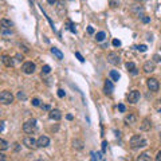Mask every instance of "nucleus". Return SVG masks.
<instances>
[{
  "instance_id": "f257e3e1",
  "label": "nucleus",
  "mask_w": 161,
  "mask_h": 161,
  "mask_svg": "<svg viewBox=\"0 0 161 161\" xmlns=\"http://www.w3.org/2000/svg\"><path fill=\"white\" fill-rule=\"evenodd\" d=\"M129 144H130V146L133 149H138V148H145L148 145V142H146V140L141 134H134V136H132Z\"/></svg>"
},
{
  "instance_id": "f03ea898",
  "label": "nucleus",
  "mask_w": 161,
  "mask_h": 161,
  "mask_svg": "<svg viewBox=\"0 0 161 161\" xmlns=\"http://www.w3.org/2000/svg\"><path fill=\"white\" fill-rule=\"evenodd\" d=\"M36 129H38V122H36L35 118H31V120H28V121L23 124V130L27 134H32L34 132H36Z\"/></svg>"
},
{
  "instance_id": "7ed1b4c3",
  "label": "nucleus",
  "mask_w": 161,
  "mask_h": 161,
  "mask_svg": "<svg viewBox=\"0 0 161 161\" xmlns=\"http://www.w3.org/2000/svg\"><path fill=\"white\" fill-rule=\"evenodd\" d=\"M0 102L3 105H11L13 102V94L8 90H3L0 93Z\"/></svg>"
},
{
  "instance_id": "20e7f679",
  "label": "nucleus",
  "mask_w": 161,
  "mask_h": 161,
  "mask_svg": "<svg viewBox=\"0 0 161 161\" xmlns=\"http://www.w3.org/2000/svg\"><path fill=\"white\" fill-rule=\"evenodd\" d=\"M23 145L28 149H36L39 148V145H38V140H35L34 137H30V136H27L23 138Z\"/></svg>"
},
{
  "instance_id": "39448f33",
  "label": "nucleus",
  "mask_w": 161,
  "mask_h": 161,
  "mask_svg": "<svg viewBox=\"0 0 161 161\" xmlns=\"http://www.w3.org/2000/svg\"><path fill=\"white\" fill-rule=\"evenodd\" d=\"M146 85H148L149 90H150V92H153V93L158 92V89H160V83H158V81H157L156 78H149V79H146Z\"/></svg>"
},
{
  "instance_id": "423d86ee",
  "label": "nucleus",
  "mask_w": 161,
  "mask_h": 161,
  "mask_svg": "<svg viewBox=\"0 0 161 161\" xmlns=\"http://www.w3.org/2000/svg\"><path fill=\"white\" fill-rule=\"evenodd\" d=\"M35 69H36V66H35V63H32V62H24L22 66V71L24 73V74H34Z\"/></svg>"
},
{
  "instance_id": "0eeeda50",
  "label": "nucleus",
  "mask_w": 161,
  "mask_h": 161,
  "mask_svg": "<svg viewBox=\"0 0 161 161\" xmlns=\"http://www.w3.org/2000/svg\"><path fill=\"white\" fill-rule=\"evenodd\" d=\"M140 97H141V94H140V92L138 90H132L130 93H129V94H128V102H129V104H137V102H138L140 101Z\"/></svg>"
},
{
  "instance_id": "6e6552de",
  "label": "nucleus",
  "mask_w": 161,
  "mask_h": 161,
  "mask_svg": "<svg viewBox=\"0 0 161 161\" xmlns=\"http://www.w3.org/2000/svg\"><path fill=\"white\" fill-rule=\"evenodd\" d=\"M108 62L114 66H117V65H120L121 58H120V55H118L117 52H109V54H108Z\"/></svg>"
},
{
  "instance_id": "1a4fd4ad",
  "label": "nucleus",
  "mask_w": 161,
  "mask_h": 161,
  "mask_svg": "<svg viewBox=\"0 0 161 161\" xmlns=\"http://www.w3.org/2000/svg\"><path fill=\"white\" fill-rule=\"evenodd\" d=\"M142 70H144L146 74H149V73H153V71L156 70V62H152V61L145 62L144 66H142Z\"/></svg>"
},
{
  "instance_id": "9d476101",
  "label": "nucleus",
  "mask_w": 161,
  "mask_h": 161,
  "mask_svg": "<svg viewBox=\"0 0 161 161\" xmlns=\"http://www.w3.org/2000/svg\"><path fill=\"white\" fill-rule=\"evenodd\" d=\"M104 92H105V94H108V96H112V94H113L114 86H113V82H112L110 79H106V81H105Z\"/></svg>"
},
{
  "instance_id": "9b49d317",
  "label": "nucleus",
  "mask_w": 161,
  "mask_h": 161,
  "mask_svg": "<svg viewBox=\"0 0 161 161\" xmlns=\"http://www.w3.org/2000/svg\"><path fill=\"white\" fill-rule=\"evenodd\" d=\"M124 122H125V125H134V124H137V116L133 113H129L128 116H125V118H124Z\"/></svg>"
},
{
  "instance_id": "f8f14e48",
  "label": "nucleus",
  "mask_w": 161,
  "mask_h": 161,
  "mask_svg": "<svg viewBox=\"0 0 161 161\" xmlns=\"http://www.w3.org/2000/svg\"><path fill=\"white\" fill-rule=\"evenodd\" d=\"M38 145H39V148H47L50 145V138L47 136H40L38 138Z\"/></svg>"
},
{
  "instance_id": "ddd939ff",
  "label": "nucleus",
  "mask_w": 161,
  "mask_h": 161,
  "mask_svg": "<svg viewBox=\"0 0 161 161\" xmlns=\"http://www.w3.org/2000/svg\"><path fill=\"white\" fill-rule=\"evenodd\" d=\"M150 128H152V122H150V120H149V118H144L142 122H141V125H140V129H141L142 132H148V130H150Z\"/></svg>"
},
{
  "instance_id": "4468645a",
  "label": "nucleus",
  "mask_w": 161,
  "mask_h": 161,
  "mask_svg": "<svg viewBox=\"0 0 161 161\" xmlns=\"http://www.w3.org/2000/svg\"><path fill=\"white\" fill-rule=\"evenodd\" d=\"M48 117L51 118V120H54V121H59V120L62 118V113H61V110H58V109L50 110V113H48Z\"/></svg>"
},
{
  "instance_id": "2eb2a0df",
  "label": "nucleus",
  "mask_w": 161,
  "mask_h": 161,
  "mask_svg": "<svg viewBox=\"0 0 161 161\" xmlns=\"http://www.w3.org/2000/svg\"><path fill=\"white\" fill-rule=\"evenodd\" d=\"M1 62H3V65L7 66V67H13V59L8 55H1Z\"/></svg>"
},
{
  "instance_id": "dca6fc26",
  "label": "nucleus",
  "mask_w": 161,
  "mask_h": 161,
  "mask_svg": "<svg viewBox=\"0 0 161 161\" xmlns=\"http://www.w3.org/2000/svg\"><path fill=\"white\" fill-rule=\"evenodd\" d=\"M132 12H133L134 16H140V17L144 16V8H142L141 5H134V7L132 8Z\"/></svg>"
},
{
  "instance_id": "f3484780",
  "label": "nucleus",
  "mask_w": 161,
  "mask_h": 161,
  "mask_svg": "<svg viewBox=\"0 0 161 161\" xmlns=\"http://www.w3.org/2000/svg\"><path fill=\"white\" fill-rule=\"evenodd\" d=\"M83 146H85V142H83L81 138H75L73 141V148L77 149V150H82Z\"/></svg>"
},
{
  "instance_id": "a211bd4d",
  "label": "nucleus",
  "mask_w": 161,
  "mask_h": 161,
  "mask_svg": "<svg viewBox=\"0 0 161 161\" xmlns=\"http://www.w3.org/2000/svg\"><path fill=\"white\" fill-rule=\"evenodd\" d=\"M1 27H3V30H9L11 27H13V23L8 19H1V22H0Z\"/></svg>"
},
{
  "instance_id": "6ab92c4d",
  "label": "nucleus",
  "mask_w": 161,
  "mask_h": 161,
  "mask_svg": "<svg viewBox=\"0 0 161 161\" xmlns=\"http://www.w3.org/2000/svg\"><path fill=\"white\" fill-rule=\"evenodd\" d=\"M51 52L57 57V59H59V61H62L63 59V52L59 50V48H57V47H52L51 48Z\"/></svg>"
},
{
  "instance_id": "aec40b11",
  "label": "nucleus",
  "mask_w": 161,
  "mask_h": 161,
  "mask_svg": "<svg viewBox=\"0 0 161 161\" xmlns=\"http://www.w3.org/2000/svg\"><path fill=\"white\" fill-rule=\"evenodd\" d=\"M90 156H92V160H104V152H92Z\"/></svg>"
},
{
  "instance_id": "412c9836",
  "label": "nucleus",
  "mask_w": 161,
  "mask_h": 161,
  "mask_svg": "<svg viewBox=\"0 0 161 161\" xmlns=\"http://www.w3.org/2000/svg\"><path fill=\"white\" fill-rule=\"evenodd\" d=\"M137 160H138V161H149V160H150V153H149V152L141 153Z\"/></svg>"
},
{
  "instance_id": "4be33fe9",
  "label": "nucleus",
  "mask_w": 161,
  "mask_h": 161,
  "mask_svg": "<svg viewBox=\"0 0 161 161\" xmlns=\"http://www.w3.org/2000/svg\"><path fill=\"white\" fill-rule=\"evenodd\" d=\"M109 75H110V78H112V81H114V82H118L120 78H121L120 74H118V71H116V70H112Z\"/></svg>"
},
{
  "instance_id": "5701e85b",
  "label": "nucleus",
  "mask_w": 161,
  "mask_h": 161,
  "mask_svg": "<svg viewBox=\"0 0 161 161\" xmlns=\"http://www.w3.org/2000/svg\"><path fill=\"white\" fill-rule=\"evenodd\" d=\"M105 38H106V34H105L104 31H100V32H97V35H96L97 42H104Z\"/></svg>"
},
{
  "instance_id": "b1692460",
  "label": "nucleus",
  "mask_w": 161,
  "mask_h": 161,
  "mask_svg": "<svg viewBox=\"0 0 161 161\" xmlns=\"http://www.w3.org/2000/svg\"><path fill=\"white\" fill-rule=\"evenodd\" d=\"M9 148V144L5 141V140H0V150H7Z\"/></svg>"
},
{
  "instance_id": "393cba45",
  "label": "nucleus",
  "mask_w": 161,
  "mask_h": 161,
  "mask_svg": "<svg viewBox=\"0 0 161 161\" xmlns=\"http://www.w3.org/2000/svg\"><path fill=\"white\" fill-rule=\"evenodd\" d=\"M120 0H109V5L112 7V8H117V7H120Z\"/></svg>"
},
{
  "instance_id": "a878e982",
  "label": "nucleus",
  "mask_w": 161,
  "mask_h": 161,
  "mask_svg": "<svg viewBox=\"0 0 161 161\" xmlns=\"http://www.w3.org/2000/svg\"><path fill=\"white\" fill-rule=\"evenodd\" d=\"M66 28H67V30H70L73 34H75V32H77V28H75V26L71 22H67V27H66Z\"/></svg>"
},
{
  "instance_id": "bb28decb",
  "label": "nucleus",
  "mask_w": 161,
  "mask_h": 161,
  "mask_svg": "<svg viewBox=\"0 0 161 161\" xmlns=\"http://www.w3.org/2000/svg\"><path fill=\"white\" fill-rule=\"evenodd\" d=\"M17 100L26 101V100H27V94H26L24 92H19V93H17Z\"/></svg>"
},
{
  "instance_id": "cd10ccee",
  "label": "nucleus",
  "mask_w": 161,
  "mask_h": 161,
  "mask_svg": "<svg viewBox=\"0 0 161 161\" xmlns=\"http://www.w3.org/2000/svg\"><path fill=\"white\" fill-rule=\"evenodd\" d=\"M126 69H128V71H133V70L136 69V65L133 63V62H128V63H126Z\"/></svg>"
},
{
  "instance_id": "c85d7f7f",
  "label": "nucleus",
  "mask_w": 161,
  "mask_h": 161,
  "mask_svg": "<svg viewBox=\"0 0 161 161\" xmlns=\"http://www.w3.org/2000/svg\"><path fill=\"white\" fill-rule=\"evenodd\" d=\"M50 71H51V67L48 65H44L43 67H42V73H43V74H48Z\"/></svg>"
},
{
  "instance_id": "c756f323",
  "label": "nucleus",
  "mask_w": 161,
  "mask_h": 161,
  "mask_svg": "<svg viewBox=\"0 0 161 161\" xmlns=\"http://www.w3.org/2000/svg\"><path fill=\"white\" fill-rule=\"evenodd\" d=\"M32 105H34V106H42L39 98H34V100H32Z\"/></svg>"
},
{
  "instance_id": "7c9ffc66",
  "label": "nucleus",
  "mask_w": 161,
  "mask_h": 161,
  "mask_svg": "<svg viewBox=\"0 0 161 161\" xmlns=\"http://www.w3.org/2000/svg\"><path fill=\"white\" fill-rule=\"evenodd\" d=\"M112 43H113L114 47H120V46H121V40H118V39H113V42H112Z\"/></svg>"
},
{
  "instance_id": "2f4dec72",
  "label": "nucleus",
  "mask_w": 161,
  "mask_h": 161,
  "mask_svg": "<svg viewBox=\"0 0 161 161\" xmlns=\"http://www.w3.org/2000/svg\"><path fill=\"white\" fill-rule=\"evenodd\" d=\"M137 50H138V51H141V52H145V51H146V46H145V44H141V46H138V47H137Z\"/></svg>"
},
{
  "instance_id": "473e14b6",
  "label": "nucleus",
  "mask_w": 161,
  "mask_h": 161,
  "mask_svg": "<svg viewBox=\"0 0 161 161\" xmlns=\"http://www.w3.org/2000/svg\"><path fill=\"white\" fill-rule=\"evenodd\" d=\"M75 57H77V58H78V59H79V62H82V63H83V62H85V59H83V57H82V55H81V52H78V51H77V52H75Z\"/></svg>"
},
{
  "instance_id": "72a5a7b5",
  "label": "nucleus",
  "mask_w": 161,
  "mask_h": 161,
  "mask_svg": "<svg viewBox=\"0 0 161 161\" xmlns=\"http://www.w3.org/2000/svg\"><path fill=\"white\" fill-rule=\"evenodd\" d=\"M66 96V93H65V90H58V97H59V98H63V97Z\"/></svg>"
},
{
  "instance_id": "f704fd0d",
  "label": "nucleus",
  "mask_w": 161,
  "mask_h": 161,
  "mask_svg": "<svg viewBox=\"0 0 161 161\" xmlns=\"http://www.w3.org/2000/svg\"><path fill=\"white\" fill-rule=\"evenodd\" d=\"M118 110L121 112V113H124L125 110H126V108H125V105H122V104H120L118 105Z\"/></svg>"
},
{
  "instance_id": "c9c22d12",
  "label": "nucleus",
  "mask_w": 161,
  "mask_h": 161,
  "mask_svg": "<svg viewBox=\"0 0 161 161\" xmlns=\"http://www.w3.org/2000/svg\"><path fill=\"white\" fill-rule=\"evenodd\" d=\"M141 20H142V23H149V22H150V17L145 16V15H144V16L141 17Z\"/></svg>"
},
{
  "instance_id": "e433bc0d",
  "label": "nucleus",
  "mask_w": 161,
  "mask_h": 161,
  "mask_svg": "<svg viewBox=\"0 0 161 161\" xmlns=\"http://www.w3.org/2000/svg\"><path fill=\"white\" fill-rule=\"evenodd\" d=\"M106 148H108V142H106V141H104V142H102V152H106Z\"/></svg>"
},
{
  "instance_id": "4c0bfd02",
  "label": "nucleus",
  "mask_w": 161,
  "mask_h": 161,
  "mask_svg": "<svg viewBox=\"0 0 161 161\" xmlns=\"http://www.w3.org/2000/svg\"><path fill=\"white\" fill-rule=\"evenodd\" d=\"M87 32H89L90 35H93V34H94V28H93L92 26H89V27H87Z\"/></svg>"
},
{
  "instance_id": "58836bf2",
  "label": "nucleus",
  "mask_w": 161,
  "mask_h": 161,
  "mask_svg": "<svg viewBox=\"0 0 161 161\" xmlns=\"http://www.w3.org/2000/svg\"><path fill=\"white\" fill-rule=\"evenodd\" d=\"M15 59H16L17 62H22V61H23V55H20V54H17L16 57H15Z\"/></svg>"
},
{
  "instance_id": "ea45409f",
  "label": "nucleus",
  "mask_w": 161,
  "mask_h": 161,
  "mask_svg": "<svg viewBox=\"0 0 161 161\" xmlns=\"http://www.w3.org/2000/svg\"><path fill=\"white\" fill-rule=\"evenodd\" d=\"M153 58H154V62H156V63H158V62H161V57H160V55H154V57H153Z\"/></svg>"
},
{
  "instance_id": "a19ab883",
  "label": "nucleus",
  "mask_w": 161,
  "mask_h": 161,
  "mask_svg": "<svg viewBox=\"0 0 161 161\" xmlns=\"http://www.w3.org/2000/svg\"><path fill=\"white\" fill-rule=\"evenodd\" d=\"M156 160H157V161H161V150L156 154Z\"/></svg>"
},
{
  "instance_id": "79ce46f5",
  "label": "nucleus",
  "mask_w": 161,
  "mask_h": 161,
  "mask_svg": "<svg viewBox=\"0 0 161 161\" xmlns=\"http://www.w3.org/2000/svg\"><path fill=\"white\" fill-rule=\"evenodd\" d=\"M42 109H44V110H50V106H48V105H42Z\"/></svg>"
},
{
  "instance_id": "37998d69",
  "label": "nucleus",
  "mask_w": 161,
  "mask_h": 161,
  "mask_svg": "<svg viewBox=\"0 0 161 161\" xmlns=\"http://www.w3.org/2000/svg\"><path fill=\"white\" fill-rule=\"evenodd\" d=\"M47 1H48V4H55L58 0H47Z\"/></svg>"
},
{
  "instance_id": "c03bdc74",
  "label": "nucleus",
  "mask_w": 161,
  "mask_h": 161,
  "mask_svg": "<svg viewBox=\"0 0 161 161\" xmlns=\"http://www.w3.org/2000/svg\"><path fill=\"white\" fill-rule=\"evenodd\" d=\"M11 34H12V32H11V31H3V35H11Z\"/></svg>"
},
{
  "instance_id": "a18cd8bd",
  "label": "nucleus",
  "mask_w": 161,
  "mask_h": 161,
  "mask_svg": "<svg viewBox=\"0 0 161 161\" xmlns=\"http://www.w3.org/2000/svg\"><path fill=\"white\" fill-rule=\"evenodd\" d=\"M0 160H1V161H4V160H5V156L3 154V153H0Z\"/></svg>"
},
{
  "instance_id": "49530a36",
  "label": "nucleus",
  "mask_w": 161,
  "mask_h": 161,
  "mask_svg": "<svg viewBox=\"0 0 161 161\" xmlns=\"http://www.w3.org/2000/svg\"><path fill=\"white\" fill-rule=\"evenodd\" d=\"M66 118H67L69 121H71V120H73V116H71V114H67V116H66Z\"/></svg>"
},
{
  "instance_id": "de8ad7c7",
  "label": "nucleus",
  "mask_w": 161,
  "mask_h": 161,
  "mask_svg": "<svg viewBox=\"0 0 161 161\" xmlns=\"http://www.w3.org/2000/svg\"><path fill=\"white\" fill-rule=\"evenodd\" d=\"M15 150H20V146H19V144H15Z\"/></svg>"
},
{
  "instance_id": "09e8293b",
  "label": "nucleus",
  "mask_w": 161,
  "mask_h": 161,
  "mask_svg": "<svg viewBox=\"0 0 161 161\" xmlns=\"http://www.w3.org/2000/svg\"><path fill=\"white\" fill-rule=\"evenodd\" d=\"M130 73H132L133 75H137V73H138V71H137V69H134L133 71H130Z\"/></svg>"
},
{
  "instance_id": "8fccbe9b",
  "label": "nucleus",
  "mask_w": 161,
  "mask_h": 161,
  "mask_svg": "<svg viewBox=\"0 0 161 161\" xmlns=\"http://www.w3.org/2000/svg\"><path fill=\"white\" fill-rule=\"evenodd\" d=\"M0 130H1V132H3V130H4V121H3V122H1V128H0Z\"/></svg>"
},
{
  "instance_id": "3c124183",
  "label": "nucleus",
  "mask_w": 161,
  "mask_h": 161,
  "mask_svg": "<svg viewBox=\"0 0 161 161\" xmlns=\"http://www.w3.org/2000/svg\"><path fill=\"white\" fill-rule=\"evenodd\" d=\"M134 1H137V3H141V1H144V0H134Z\"/></svg>"
},
{
  "instance_id": "603ef678",
  "label": "nucleus",
  "mask_w": 161,
  "mask_h": 161,
  "mask_svg": "<svg viewBox=\"0 0 161 161\" xmlns=\"http://www.w3.org/2000/svg\"><path fill=\"white\" fill-rule=\"evenodd\" d=\"M160 138H161V133H160Z\"/></svg>"
},
{
  "instance_id": "864d4df0",
  "label": "nucleus",
  "mask_w": 161,
  "mask_h": 161,
  "mask_svg": "<svg viewBox=\"0 0 161 161\" xmlns=\"http://www.w3.org/2000/svg\"><path fill=\"white\" fill-rule=\"evenodd\" d=\"M160 114H161V109H160Z\"/></svg>"
}]
</instances>
